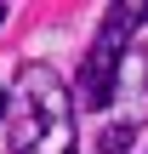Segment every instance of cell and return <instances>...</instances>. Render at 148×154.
Instances as JSON below:
<instances>
[{"label":"cell","instance_id":"5b68a950","mask_svg":"<svg viewBox=\"0 0 148 154\" xmlns=\"http://www.w3.org/2000/svg\"><path fill=\"white\" fill-rule=\"evenodd\" d=\"M0 23H6V0H0Z\"/></svg>","mask_w":148,"mask_h":154},{"label":"cell","instance_id":"277c9868","mask_svg":"<svg viewBox=\"0 0 148 154\" xmlns=\"http://www.w3.org/2000/svg\"><path fill=\"white\" fill-rule=\"evenodd\" d=\"M0 120H6V86H0Z\"/></svg>","mask_w":148,"mask_h":154},{"label":"cell","instance_id":"3957f363","mask_svg":"<svg viewBox=\"0 0 148 154\" xmlns=\"http://www.w3.org/2000/svg\"><path fill=\"white\" fill-rule=\"evenodd\" d=\"M131 137H137L131 126H108V131L97 137V154H125V149H131Z\"/></svg>","mask_w":148,"mask_h":154},{"label":"cell","instance_id":"7a4b0ae2","mask_svg":"<svg viewBox=\"0 0 148 154\" xmlns=\"http://www.w3.org/2000/svg\"><path fill=\"white\" fill-rule=\"evenodd\" d=\"M148 17V0H114L103 11V29L86 51V69H80V86H86V103L91 109H108L114 97V80H120V57H125V40L143 29Z\"/></svg>","mask_w":148,"mask_h":154},{"label":"cell","instance_id":"6da1fadb","mask_svg":"<svg viewBox=\"0 0 148 154\" xmlns=\"http://www.w3.org/2000/svg\"><path fill=\"white\" fill-rule=\"evenodd\" d=\"M6 109H11L6 154H74V91L51 63H23L17 97H6Z\"/></svg>","mask_w":148,"mask_h":154}]
</instances>
